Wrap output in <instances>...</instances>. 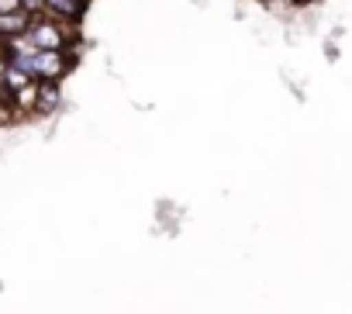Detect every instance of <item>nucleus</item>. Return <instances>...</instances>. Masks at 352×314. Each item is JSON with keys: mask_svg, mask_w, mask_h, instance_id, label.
Wrapping results in <instances>:
<instances>
[{"mask_svg": "<svg viewBox=\"0 0 352 314\" xmlns=\"http://www.w3.org/2000/svg\"><path fill=\"white\" fill-rule=\"evenodd\" d=\"M25 35L32 38L35 49H73V42H76V25L56 21V18H49V14H35Z\"/></svg>", "mask_w": 352, "mask_h": 314, "instance_id": "1", "label": "nucleus"}, {"mask_svg": "<svg viewBox=\"0 0 352 314\" xmlns=\"http://www.w3.org/2000/svg\"><path fill=\"white\" fill-rule=\"evenodd\" d=\"M73 69V49H38L35 56V80L63 83V76Z\"/></svg>", "mask_w": 352, "mask_h": 314, "instance_id": "2", "label": "nucleus"}, {"mask_svg": "<svg viewBox=\"0 0 352 314\" xmlns=\"http://www.w3.org/2000/svg\"><path fill=\"white\" fill-rule=\"evenodd\" d=\"M45 14L66 25H76L87 14V0H45Z\"/></svg>", "mask_w": 352, "mask_h": 314, "instance_id": "3", "label": "nucleus"}, {"mask_svg": "<svg viewBox=\"0 0 352 314\" xmlns=\"http://www.w3.org/2000/svg\"><path fill=\"white\" fill-rule=\"evenodd\" d=\"M28 25H32V14H28V11L0 14V42H4V38H14V35H25Z\"/></svg>", "mask_w": 352, "mask_h": 314, "instance_id": "4", "label": "nucleus"}, {"mask_svg": "<svg viewBox=\"0 0 352 314\" xmlns=\"http://www.w3.org/2000/svg\"><path fill=\"white\" fill-rule=\"evenodd\" d=\"M11 104H14V111H18V114H38V80H35V83H28L25 90L11 93Z\"/></svg>", "mask_w": 352, "mask_h": 314, "instance_id": "5", "label": "nucleus"}, {"mask_svg": "<svg viewBox=\"0 0 352 314\" xmlns=\"http://www.w3.org/2000/svg\"><path fill=\"white\" fill-rule=\"evenodd\" d=\"M28 83H35V76L32 73H25V69H18V66H11L8 63V69H4V76H0V87H4L8 93H18V90H25Z\"/></svg>", "mask_w": 352, "mask_h": 314, "instance_id": "6", "label": "nucleus"}, {"mask_svg": "<svg viewBox=\"0 0 352 314\" xmlns=\"http://www.w3.org/2000/svg\"><path fill=\"white\" fill-rule=\"evenodd\" d=\"M63 93H59V83H45L38 80V114H52L59 107Z\"/></svg>", "mask_w": 352, "mask_h": 314, "instance_id": "7", "label": "nucleus"}, {"mask_svg": "<svg viewBox=\"0 0 352 314\" xmlns=\"http://www.w3.org/2000/svg\"><path fill=\"white\" fill-rule=\"evenodd\" d=\"M21 8L35 18V14H45V0H21Z\"/></svg>", "mask_w": 352, "mask_h": 314, "instance_id": "8", "label": "nucleus"}, {"mask_svg": "<svg viewBox=\"0 0 352 314\" xmlns=\"http://www.w3.org/2000/svg\"><path fill=\"white\" fill-rule=\"evenodd\" d=\"M14 11H25L21 0H0V14H14Z\"/></svg>", "mask_w": 352, "mask_h": 314, "instance_id": "9", "label": "nucleus"}]
</instances>
